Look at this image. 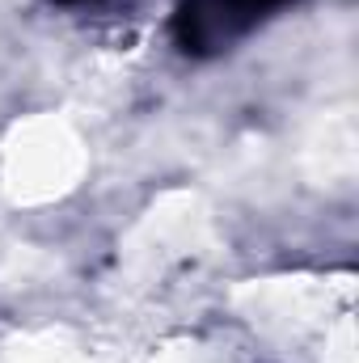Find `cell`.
<instances>
[{
    "label": "cell",
    "instance_id": "6da1fadb",
    "mask_svg": "<svg viewBox=\"0 0 359 363\" xmlns=\"http://www.w3.org/2000/svg\"><path fill=\"white\" fill-rule=\"evenodd\" d=\"M283 4L292 0H182L174 38L186 55H220Z\"/></svg>",
    "mask_w": 359,
    "mask_h": 363
},
{
    "label": "cell",
    "instance_id": "7a4b0ae2",
    "mask_svg": "<svg viewBox=\"0 0 359 363\" xmlns=\"http://www.w3.org/2000/svg\"><path fill=\"white\" fill-rule=\"evenodd\" d=\"M64 4H81V0H64Z\"/></svg>",
    "mask_w": 359,
    "mask_h": 363
}]
</instances>
